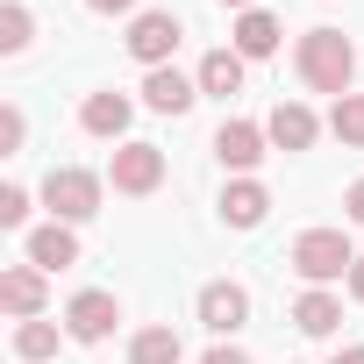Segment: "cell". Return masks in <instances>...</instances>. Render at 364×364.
I'll use <instances>...</instances> for the list:
<instances>
[{
	"label": "cell",
	"instance_id": "1",
	"mask_svg": "<svg viewBox=\"0 0 364 364\" xmlns=\"http://www.w3.org/2000/svg\"><path fill=\"white\" fill-rule=\"evenodd\" d=\"M293 65H300L307 93L343 100V93H350V79H357V43H350L343 29H307V36H300V50H293Z\"/></svg>",
	"mask_w": 364,
	"mask_h": 364
},
{
	"label": "cell",
	"instance_id": "2",
	"mask_svg": "<svg viewBox=\"0 0 364 364\" xmlns=\"http://www.w3.org/2000/svg\"><path fill=\"white\" fill-rule=\"evenodd\" d=\"M286 264H293L307 286H336V279H350L357 250H350V236H343V229H307V236H293Z\"/></svg>",
	"mask_w": 364,
	"mask_h": 364
},
{
	"label": "cell",
	"instance_id": "3",
	"mask_svg": "<svg viewBox=\"0 0 364 364\" xmlns=\"http://www.w3.org/2000/svg\"><path fill=\"white\" fill-rule=\"evenodd\" d=\"M100 193H107V178L86 171V164H58V171L43 178V208H50V222H93V215H100Z\"/></svg>",
	"mask_w": 364,
	"mask_h": 364
},
{
	"label": "cell",
	"instance_id": "4",
	"mask_svg": "<svg viewBox=\"0 0 364 364\" xmlns=\"http://www.w3.org/2000/svg\"><path fill=\"white\" fill-rule=\"evenodd\" d=\"M107 186L114 193H129V200H143V193H157L164 186V150L157 143H114V157H107Z\"/></svg>",
	"mask_w": 364,
	"mask_h": 364
},
{
	"label": "cell",
	"instance_id": "5",
	"mask_svg": "<svg viewBox=\"0 0 364 364\" xmlns=\"http://www.w3.org/2000/svg\"><path fill=\"white\" fill-rule=\"evenodd\" d=\"M186 43V22H178L171 8H143L136 22H129V58L143 65V72H157V65H171V50Z\"/></svg>",
	"mask_w": 364,
	"mask_h": 364
},
{
	"label": "cell",
	"instance_id": "6",
	"mask_svg": "<svg viewBox=\"0 0 364 364\" xmlns=\"http://www.w3.org/2000/svg\"><path fill=\"white\" fill-rule=\"evenodd\" d=\"M200 328L208 336H236V328H250V286H236V279H208L200 286Z\"/></svg>",
	"mask_w": 364,
	"mask_h": 364
},
{
	"label": "cell",
	"instance_id": "7",
	"mask_svg": "<svg viewBox=\"0 0 364 364\" xmlns=\"http://www.w3.org/2000/svg\"><path fill=\"white\" fill-rule=\"evenodd\" d=\"M114 321H122V300L100 293V286H86V293L65 300V336H72V343H107Z\"/></svg>",
	"mask_w": 364,
	"mask_h": 364
},
{
	"label": "cell",
	"instance_id": "8",
	"mask_svg": "<svg viewBox=\"0 0 364 364\" xmlns=\"http://www.w3.org/2000/svg\"><path fill=\"white\" fill-rule=\"evenodd\" d=\"M129 114H136V100H129V93H114V86H100V93H86L79 129H86V136H100V143H129Z\"/></svg>",
	"mask_w": 364,
	"mask_h": 364
},
{
	"label": "cell",
	"instance_id": "9",
	"mask_svg": "<svg viewBox=\"0 0 364 364\" xmlns=\"http://www.w3.org/2000/svg\"><path fill=\"white\" fill-rule=\"evenodd\" d=\"M264 150H272V136H264V122H222V129H215V157H222V164H229L236 178H250Z\"/></svg>",
	"mask_w": 364,
	"mask_h": 364
},
{
	"label": "cell",
	"instance_id": "10",
	"mask_svg": "<svg viewBox=\"0 0 364 364\" xmlns=\"http://www.w3.org/2000/svg\"><path fill=\"white\" fill-rule=\"evenodd\" d=\"M43 279H50V272H36L29 257H22V264H8V272H0V307H8L15 321H36V314H43V300H50V286H43Z\"/></svg>",
	"mask_w": 364,
	"mask_h": 364
},
{
	"label": "cell",
	"instance_id": "11",
	"mask_svg": "<svg viewBox=\"0 0 364 364\" xmlns=\"http://www.w3.org/2000/svg\"><path fill=\"white\" fill-rule=\"evenodd\" d=\"M200 100V79H186L178 65H157V72H143V107L150 114H186Z\"/></svg>",
	"mask_w": 364,
	"mask_h": 364
},
{
	"label": "cell",
	"instance_id": "12",
	"mask_svg": "<svg viewBox=\"0 0 364 364\" xmlns=\"http://www.w3.org/2000/svg\"><path fill=\"white\" fill-rule=\"evenodd\" d=\"M264 136H272V150H314L321 122H314V107H307V100H279V107L264 114Z\"/></svg>",
	"mask_w": 364,
	"mask_h": 364
},
{
	"label": "cell",
	"instance_id": "13",
	"mask_svg": "<svg viewBox=\"0 0 364 364\" xmlns=\"http://www.w3.org/2000/svg\"><path fill=\"white\" fill-rule=\"evenodd\" d=\"M22 257H29L36 272H65V264H79V236H72V222H43V229H29Z\"/></svg>",
	"mask_w": 364,
	"mask_h": 364
},
{
	"label": "cell",
	"instance_id": "14",
	"mask_svg": "<svg viewBox=\"0 0 364 364\" xmlns=\"http://www.w3.org/2000/svg\"><path fill=\"white\" fill-rule=\"evenodd\" d=\"M272 215V193L257 186V178H229V186H222V222L229 229H257Z\"/></svg>",
	"mask_w": 364,
	"mask_h": 364
},
{
	"label": "cell",
	"instance_id": "15",
	"mask_svg": "<svg viewBox=\"0 0 364 364\" xmlns=\"http://www.w3.org/2000/svg\"><path fill=\"white\" fill-rule=\"evenodd\" d=\"M243 72H250V58H243V50L229 43V50H208L193 79H200V93H215V100H229V93H243Z\"/></svg>",
	"mask_w": 364,
	"mask_h": 364
},
{
	"label": "cell",
	"instance_id": "16",
	"mask_svg": "<svg viewBox=\"0 0 364 364\" xmlns=\"http://www.w3.org/2000/svg\"><path fill=\"white\" fill-rule=\"evenodd\" d=\"M336 321H343V300H336L328 286H307V293L293 300V328H300V336H336Z\"/></svg>",
	"mask_w": 364,
	"mask_h": 364
},
{
	"label": "cell",
	"instance_id": "17",
	"mask_svg": "<svg viewBox=\"0 0 364 364\" xmlns=\"http://www.w3.org/2000/svg\"><path fill=\"white\" fill-rule=\"evenodd\" d=\"M229 36H236V50L257 65V58H272V50H279V36H286V29H279L264 8H250V15H236V29H229Z\"/></svg>",
	"mask_w": 364,
	"mask_h": 364
},
{
	"label": "cell",
	"instance_id": "18",
	"mask_svg": "<svg viewBox=\"0 0 364 364\" xmlns=\"http://www.w3.org/2000/svg\"><path fill=\"white\" fill-rule=\"evenodd\" d=\"M129 364H178V328L171 321H150L129 336Z\"/></svg>",
	"mask_w": 364,
	"mask_h": 364
},
{
	"label": "cell",
	"instance_id": "19",
	"mask_svg": "<svg viewBox=\"0 0 364 364\" xmlns=\"http://www.w3.org/2000/svg\"><path fill=\"white\" fill-rule=\"evenodd\" d=\"M15 357L22 364H43V357H58V321H15Z\"/></svg>",
	"mask_w": 364,
	"mask_h": 364
},
{
	"label": "cell",
	"instance_id": "20",
	"mask_svg": "<svg viewBox=\"0 0 364 364\" xmlns=\"http://www.w3.org/2000/svg\"><path fill=\"white\" fill-rule=\"evenodd\" d=\"M328 136L350 143V150H364V93H343V100L328 107Z\"/></svg>",
	"mask_w": 364,
	"mask_h": 364
},
{
	"label": "cell",
	"instance_id": "21",
	"mask_svg": "<svg viewBox=\"0 0 364 364\" xmlns=\"http://www.w3.org/2000/svg\"><path fill=\"white\" fill-rule=\"evenodd\" d=\"M29 36H36V15L22 8V0H8V8H0V50L22 58V50H29Z\"/></svg>",
	"mask_w": 364,
	"mask_h": 364
},
{
	"label": "cell",
	"instance_id": "22",
	"mask_svg": "<svg viewBox=\"0 0 364 364\" xmlns=\"http://www.w3.org/2000/svg\"><path fill=\"white\" fill-rule=\"evenodd\" d=\"M29 222V186H0V229H22Z\"/></svg>",
	"mask_w": 364,
	"mask_h": 364
},
{
	"label": "cell",
	"instance_id": "23",
	"mask_svg": "<svg viewBox=\"0 0 364 364\" xmlns=\"http://www.w3.org/2000/svg\"><path fill=\"white\" fill-rule=\"evenodd\" d=\"M22 136H29L22 107H0V150H8V157H22Z\"/></svg>",
	"mask_w": 364,
	"mask_h": 364
},
{
	"label": "cell",
	"instance_id": "24",
	"mask_svg": "<svg viewBox=\"0 0 364 364\" xmlns=\"http://www.w3.org/2000/svg\"><path fill=\"white\" fill-rule=\"evenodd\" d=\"M343 215H350V222H357V229H364V178H357V186H350V193H343Z\"/></svg>",
	"mask_w": 364,
	"mask_h": 364
},
{
	"label": "cell",
	"instance_id": "25",
	"mask_svg": "<svg viewBox=\"0 0 364 364\" xmlns=\"http://www.w3.org/2000/svg\"><path fill=\"white\" fill-rule=\"evenodd\" d=\"M200 364H250V357H243V350H236V343H215V350H208V357H200Z\"/></svg>",
	"mask_w": 364,
	"mask_h": 364
},
{
	"label": "cell",
	"instance_id": "26",
	"mask_svg": "<svg viewBox=\"0 0 364 364\" xmlns=\"http://www.w3.org/2000/svg\"><path fill=\"white\" fill-rule=\"evenodd\" d=\"M93 15H136V0H86Z\"/></svg>",
	"mask_w": 364,
	"mask_h": 364
},
{
	"label": "cell",
	"instance_id": "27",
	"mask_svg": "<svg viewBox=\"0 0 364 364\" xmlns=\"http://www.w3.org/2000/svg\"><path fill=\"white\" fill-rule=\"evenodd\" d=\"M343 286H350V300H357V307H364V257H357V264H350V279H343Z\"/></svg>",
	"mask_w": 364,
	"mask_h": 364
},
{
	"label": "cell",
	"instance_id": "28",
	"mask_svg": "<svg viewBox=\"0 0 364 364\" xmlns=\"http://www.w3.org/2000/svg\"><path fill=\"white\" fill-rule=\"evenodd\" d=\"M328 364H364V343H343V350H336Z\"/></svg>",
	"mask_w": 364,
	"mask_h": 364
},
{
	"label": "cell",
	"instance_id": "29",
	"mask_svg": "<svg viewBox=\"0 0 364 364\" xmlns=\"http://www.w3.org/2000/svg\"><path fill=\"white\" fill-rule=\"evenodd\" d=\"M222 8H236V15H250V8H257V0H222Z\"/></svg>",
	"mask_w": 364,
	"mask_h": 364
},
{
	"label": "cell",
	"instance_id": "30",
	"mask_svg": "<svg viewBox=\"0 0 364 364\" xmlns=\"http://www.w3.org/2000/svg\"><path fill=\"white\" fill-rule=\"evenodd\" d=\"M286 364H293V357H286Z\"/></svg>",
	"mask_w": 364,
	"mask_h": 364
}]
</instances>
